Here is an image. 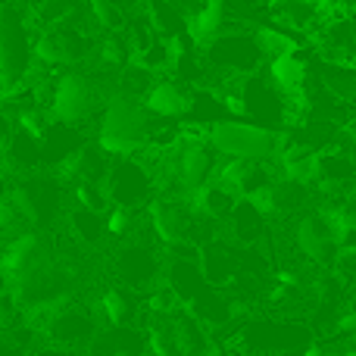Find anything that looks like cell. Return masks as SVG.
Masks as SVG:
<instances>
[{
  "label": "cell",
  "instance_id": "6da1fadb",
  "mask_svg": "<svg viewBox=\"0 0 356 356\" xmlns=\"http://www.w3.org/2000/svg\"><path fill=\"white\" fill-rule=\"evenodd\" d=\"M150 125H154V113L144 106V100L116 91L100 106L97 147L110 156H131L147 147Z\"/></svg>",
  "mask_w": 356,
  "mask_h": 356
},
{
  "label": "cell",
  "instance_id": "7a4b0ae2",
  "mask_svg": "<svg viewBox=\"0 0 356 356\" xmlns=\"http://www.w3.org/2000/svg\"><path fill=\"white\" fill-rule=\"evenodd\" d=\"M35 22L22 0L0 6V91L19 85L35 69Z\"/></svg>",
  "mask_w": 356,
  "mask_h": 356
},
{
  "label": "cell",
  "instance_id": "3957f363",
  "mask_svg": "<svg viewBox=\"0 0 356 356\" xmlns=\"http://www.w3.org/2000/svg\"><path fill=\"white\" fill-rule=\"evenodd\" d=\"M147 347L154 356H213V341L203 322L184 307L150 313Z\"/></svg>",
  "mask_w": 356,
  "mask_h": 356
},
{
  "label": "cell",
  "instance_id": "277c9868",
  "mask_svg": "<svg viewBox=\"0 0 356 356\" xmlns=\"http://www.w3.org/2000/svg\"><path fill=\"white\" fill-rule=\"evenodd\" d=\"M207 138L219 156H244L257 163H272L284 144V131L257 122H241V119H219L207 125Z\"/></svg>",
  "mask_w": 356,
  "mask_h": 356
},
{
  "label": "cell",
  "instance_id": "5b68a950",
  "mask_svg": "<svg viewBox=\"0 0 356 356\" xmlns=\"http://www.w3.org/2000/svg\"><path fill=\"white\" fill-rule=\"evenodd\" d=\"M35 66L38 69H72L94 54V41L88 29L75 19V10L54 25L35 29Z\"/></svg>",
  "mask_w": 356,
  "mask_h": 356
},
{
  "label": "cell",
  "instance_id": "8992f818",
  "mask_svg": "<svg viewBox=\"0 0 356 356\" xmlns=\"http://www.w3.org/2000/svg\"><path fill=\"white\" fill-rule=\"evenodd\" d=\"M200 56L207 63V72H222V75H250L259 72L266 63V54L259 47L257 35L244 29L222 31L209 44L200 47Z\"/></svg>",
  "mask_w": 356,
  "mask_h": 356
},
{
  "label": "cell",
  "instance_id": "52a82bcc",
  "mask_svg": "<svg viewBox=\"0 0 356 356\" xmlns=\"http://www.w3.org/2000/svg\"><path fill=\"white\" fill-rule=\"evenodd\" d=\"M100 104V91L97 81L91 75L79 72V69H63L54 79L50 88V119L60 122H72V125H85L94 116Z\"/></svg>",
  "mask_w": 356,
  "mask_h": 356
},
{
  "label": "cell",
  "instance_id": "ba28073f",
  "mask_svg": "<svg viewBox=\"0 0 356 356\" xmlns=\"http://www.w3.org/2000/svg\"><path fill=\"white\" fill-rule=\"evenodd\" d=\"M104 188L110 194V203L141 209L144 203H150L156 197V178L150 172L147 160L141 156V150H138V154L116 156V163H110Z\"/></svg>",
  "mask_w": 356,
  "mask_h": 356
},
{
  "label": "cell",
  "instance_id": "9c48e42d",
  "mask_svg": "<svg viewBox=\"0 0 356 356\" xmlns=\"http://www.w3.org/2000/svg\"><path fill=\"white\" fill-rule=\"evenodd\" d=\"M60 178H44V175H19L16 184H10V200L16 207L19 219L31 228H44L54 222V216L63 207V191Z\"/></svg>",
  "mask_w": 356,
  "mask_h": 356
},
{
  "label": "cell",
  "instance_id": "30bf717a",
  "mask_svg": "<svg viewBox=\"0 0 356 356\" xmlns=\"http://www.w3.org/2000/svg\"><path fill=\"white\" fill-rule=\"evenodd\" d=\"M54 259H56L54 244H50L38 228H31V232H19V234L10 232V234L0 238V269L6 272L10 284L19 282V278H25L29 272L41 269V266L54 263Z\"/></svg>",
  "mask_w": 356,
  "mask_h": 356
},
{
  "label": "cell",
  "instance_id": "8fae6325",
  "mask_svg": "<svg viewBox=\"0 0 356 356\" xmlns=\"http://www.w3.org/2000/svg\"><path fill=\"white\" fill-rule=\"evenodd\" d=\"M35 313H44L41 328L56 347H81L97 338V319L88 309L72 307L66 300L54 303L47 309H35Z\"/></svg>",
  "mask_w": 356,
  "mask_h": 356
},
{
  "label": "cell",
  "instance_id": "7c38bea8",
  "mask_svg": "<svg viewBox=\"0 0 356 356\" xmlns=\"http://www.w3.org/2000/svg\"><path fill=\"white\" fill-rule=\"evenodd\" d=\"M147 222H150V232L166 247H172V244H181V241H191L194 209H191L188 197L160 194L147 203Z\"/></svg>",
  "mask_w": 356,
  "mask_h": 356
},
{
  "label": "cell",
  "instance_id": "4fadbf2b",
  "mask_svg": "<svg viewBox=\"0 0 356 356\" xmlns=\"http://www.w3.org/2000/svg\"><path fill=\"white\" fill-rule=\"evenodd\" d=\"M294 247L303 259H309V263H316V266H332L334 257H338V250H341L334 234H332V228H328V222H325V216H322L319 209H316L313 216H303V219L297 222Z\"/></svg>",
  "mask_w": 356,
  "mask_h": 356
},
{
  "label": "cell",
  "instance_id": "5bb4252c",
  "mask_svg": "<svg viewBox=\"0 0 356 356\" xmlns=\"http://www.w3.org/2000/svg\"><path fill=\"white\" fill-rule=\"evenodd\" d=\"M106 172H110V154L97 147V144H81L72 154H66L60 163L54 166V175L60 181H104Z\"/></svg>",
  "mask_w": 356,
  "mask_h": 356
},
{
  "label": "cell",
  "instance_id": "9a60e30c",
  "mask_svg": "<svg viewBox=\"0 0 356 356\" xmlns=\"http://www.w3.org/2000/svg\"><path fill=\"white\" fill-rule=\"evenodd\" d=\"M116 272L125 288L141 291V288H150L160 278V259H156V253L147 244H129L119 250Z\"/></svg>",
  "mask_w": 356,
  "mask_h": 356
},
{
  "label": "cell",
  "instance_id": "2e32d148",
  "mask_svg": "<svg viewBox=\"0 0 356 356\" xmlns=\"http://www.w3.org/2000/svg\"><path fill=\"white\" fill-rule=\"evenodd\" d=\"M0 163H3V169L10 175H31L38 172V169L44 166V144L38 135H31V131L25 129H13L10 141H6L3 154H0Z\"/></svg>",
  "mask_w": 356,
  "mask_h": 356
},
{
  "label": "cell",
  "instance_id": "e0dca14e",
  "mask_svg": "<svg viewBox=\"0 0 356 356\" xmlns=\"http://www.w3.org/2000/svg\"><path fill=\"white\" fill-rule=\"evenodd\" d=\"M188 100L191 88L178 79H156L150 85V91L144 94V106L163 119H181L184 110H188Z\"/></svg>",
  "mask_w": 356,
  "mask_h": 356
},
{
  "label": "cell",
  "instance_id": "ac0fdd59",
  "mask_svg": "<svg viewBox=\"0 0 356 356\" xmlns=\"http://www.w3.org/2000/svg\"><path fill=\"white\" fill-rule=\"evenodd\" d=\"M297 50H300V47H297ZM297 50L282 54V56H272L269 66H266L269 81L282 94H288V97H303V88H307V79H309V69H307V63L300 60V54H297Z\"/></svg>",
  "mask_w": 356,
  "mask_h": 356
},
{
  "label": "cell",
  "instance_id": "d6986e66",
  "mask_svg": "<svg viewBox=\"0 0 356 356\" xmlns=\"http://www.w3.org/2000/svg\"><path fill=\"white\" fill-rule=\"evenodd\" d=\"M225 29H228V3L225 0H200V6L188 16V35L197 47L209 44Z\"/></svg>",
  "mask_w": 356,
  "mask_h": 356
},
{
  "label": "cell",
  "instance_id": "ffe728a7",
  "mask_svg": "<svg viewBox=\"0 0 356 356\" xmlns=\"http://www.w3.org/2000/svg\"><path fill=\"white\" fill-rule=\"evenodd\" d=\"M228 225H232V234L241 244H257V241H263L266 232H269V219H266L247 197H241V200L234 203V209L228 213Z\"/></svg>",
  "mask_w": 356,
  "mask_h": 356
},
{
  "label": "cell",
  "instance_id": "44dd1931",
  "mask_svg": "<svg viewBox=\"0 0 356 356\" xmlns=\"http://www.w3.org/2000/svg\"><path fill=\"white\" fill-rule=\"evenodd\" d=\"M100 313L110 322L113 328H125L135 316V297H131V288H106L100 294Z\"/></svg>",
  "mask_w": 356,
  "mask_h": 356
},
{
  "label": "cell",
  "instance_id": "7402d4cb",
  "mask_svg": "<svg viewBox=\"0 0 356 356\" xmlns=\"http://www.w3.org/2000/svg\"><path fill=\"white\" fill-rule=\"evenodd\" d=\"M69 232L81 244H100V238L106 234V213H94V209L75 203V209L69 213Z\"/></svg>",
  "mask_w": 356,
  "mask_h": 356
},
{
  "label": "cell",
  "instance_id": "603a6c76",
  "mask_svg": "<svg viewBox=\"0 0 356 356\" xmlns=\"http://www.w3.org/2000/svg\"><path fill=\"white\" fill-rule=\"evenodd\" d=\"M88 19L97 25L100 31H122L129 16L119 0H88Z\"/></svg>",
  "mask_w": 356,
  "mask_h": 356
},
{
  "label": "cell",
  "instance_id": "cb8c5ba5",
  "mask_svg": "<svg viewBox=\"0 0 356 356\" xmlns=\"http://www.w3.org/2000/svg\"><path fill=\"white\" fill-rule=\"evenodd\" d=\"M72 194H75V203H79V207H88V209H94V213H106V209L113 207L104 181H75Z\"/></svg>",
  "mask_w": 356,
  "mask_h": 356
},
{
  "label": "cell",
  "instance_id": "d4e9b609",
  "mask_svg": "<svg viewBox=\"0 0 356 356\" xmlns=\"http://www.w3.org/2000/svg\"><path fill=\"white\" fill-rule=\"evenodd\" d=\"M138 213H141V209L116 207V203H113V207L106 209V234H113V238H129L138 225Z\"/></svg>",
  "mask_w": 356,
  "mask_h": 356
},
{
  "label": "cell",
  "instance_id": "484cf974",
  "mask_svg": "<svg viewBox=\"0 0 356 356\" xmlns=\"http://www.w3.org/2000/svg\"><path fill=\"white\" fill-rule=\"evenodd\" d=\"M334 269H338L341 282H347V284L356 288V244L341 247L338 257H334Z\"/></svg>",
  "mask_w": 356,
  "mask_h": 356
},
{
  "label": "cell",
  "instance_id": "4316f807",
  "mask_svg": "<svg viewBox=\"0 0 356 356\" xmlns=\"http://www.w3.org/2000/svg\"><path fill=\"white\" fill-rule=\"evenodd\" d=\"M19 225H22V219H19V213H16V207H13L10 194H0V234L16 232Z\"/></svg>",
  "mask_w": 356,
  "mask_h": 356
},
{
  "label": "cell",
  "instance_id": "83f0119b",
  "mask_svg": "<svg viewBox=\"0 0 356 356\" xmlns=\"http://www.w3.org/2000/svg\"><path fill=\"white\" fill-rule=\"evenodd\" d=\"M13 129H16V122H13V116L3 110V104H0V154H3V147H6V141H10Z\"/></svg>",
  "mask_w": 356,
  "mask_h": 356
},
{
  "label": "cell",
  "instance_id": "f1b7e54d",
  "mask_svg": "<svg viewBox=\"0 0 356 356\" xmlns=\"http://www.w3.org/2000/svg\"><path fill=\"white\" fill-rule=\"evenodd\" d=\"M0 356H29L19 341H0Z\"/></svg>",
  "mask_w": 356,
  "mask_h": 356
},
{
  "label": "cell",
  "instance_id": "f546056e",
  "mask_svg": "<svg viewBox=\"0 0 356 356\" xmlns=\"http://www.w3.org/2000/svg\"><path fill=\"white\" fill-rule=\"evenodd\" d=\"M35 356H75V353H69V347H50V350H38Z\"/></svg>",
  "mask_w": 356,
  "mask_h": 356
},
{
  "label": "cell",
  "instance_id": "4dcf8cb0",
  "mask_svg": "<svg viewBox=\"0 0 356 356\" xmlns=\"http://www.w3.org/2000/svg\"><path fill=\"white\" fill-rule=\"evenodd\" d=\"M0 194H10V172L3 169V163H0Z\"/></svg>",
  "mask_w": 356,
  "mask_h": 356
},
{
  "label": "cell",
  "instance_id": "1f68e13d",
  "mask_svg": "<svg viewBox=\"0 0 356 356\" xmlns=\"http://www.w3.org/2000/svg\"><path fill=\"white\" fill-rule=\"evenodd\" d=\"M10 291V278H6V272L0 269V294H6Z\"/></svg>",
  "mask_w": 356,
  "mask_h": 356
},
{
  "label": "cell",
  "instance_id": "d6a6232c",
  "mask_svg": "<svg viewBox=\"0 0 356 356\" xmlns=\"http://www.w3.org/2000/svg\"><path fill=\"white\" fill-rule=\"evenodd\" d=\"M322 356H344V350H341V347H325Z\"/></svg>",
  "mask_w": 356,
  "mask_h": 356
},
{
  "label": "cell",
  "instance_id": "836d02e7",
  "mask_svg": "<svg viewBox=\"0 0 356 356\" xmlns=\"http://www.w3.org/2000/svg\"><path fill=\"white\" fill-rule=\"evenodd\" d=\"M119 3H122V6H125V10H131V6H141V3H144V0H119Z\"/></svg>",
  "mask_w": 356,
  "mask_h": 356
},
{
  "label": "cell",
  "instance_id": "e575fe53",
  "mask_svg": "<svg viewBox=\"0 0 356 356\" xmlns=\"http://www.w3.org/2000/svg\"><path fill=\"white\" fill-rule=\"evenodd\" d=\"M3 3H16V0H0V6H3Z\"/></svg>",
  "mask_w": 356,
  "mask_h": 356
},
{
  "label": "cell",
  "instance_id": "d590c367",
  "mask_svg": "<svg viewBox=\"0 0 356 356\" xmlns=\"http://www.w3.org/2000/svg\"><path fill=\"white\" fill-rule=\"evenodd\" d=\"M353 244H356V228H353Z\"/></svg>",
  "mask_w": 356,
  "mask_h": 356
}]
</instances>
